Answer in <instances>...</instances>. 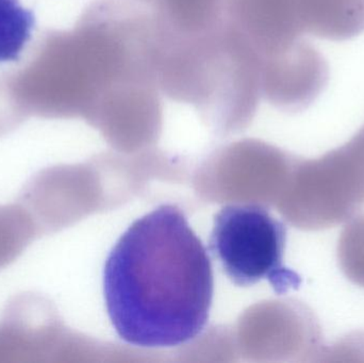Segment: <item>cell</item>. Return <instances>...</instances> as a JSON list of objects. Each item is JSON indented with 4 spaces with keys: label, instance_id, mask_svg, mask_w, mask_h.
Returning <instances> with one entry per match:
<instances>
[{
    "label": "cell",
    "instance_id": "obj_4",
    "mask_svg": "<svg viewBox=\"0 0 364 363\" xmlns=\"http://www.w3.org/2000/svg\"><path fill=\"white\" fill-rule=\"evenodd\" d=\"M363 206L364 126L346 144L305 164L292 219L307 229H328Z\"/></svg>",
    "mask_w": 364,
    "mask_h": 363
},
{
    "label": "cell",
    "instance_id": "obj_2",
    "mask_svg": "<svg viewBox=\"0 0 364 363\" xmlns=\"http://www.w3.org/2000/svg\"><path fill=\"white\" fill-rule=\"evenodd\" d=\"M154 64L160 92L205 113L248 117L261 95L254 51L226 18L198 34H179L155 23Z\"/></svg>",
    "mask_w": 364,
    "mask_h": 363
},
{
    "label": "cell",
    "instance_id": "obj_6",
    "mask_svg": "<svg viewBox=\"0 0 364 363\" xmlns=\"http://www.w3.org/2000/svg\"><path fill=\"white\" fill-rule=\"evenodd\" d=\"M262 98L284 111L305 110L324 91L329 67L307 40L284 55L259 66Z\"/></svg>",
    "mask_w": 364,
    "mask_h": 363
},
{
    "label": "cell",
    "instance_id": "obj_5",
    "mask_svg": "<svg viewBox=\"0 0 364 363\" xmlns=\"http://www.w3.org/2000/svg\"><path fill=\"white\" fill-rule=\"evenodd\" d=\"M58 320L46 296L11 298L0 318V363L46 362L57 355Z\"/></svg>",
    "mask_w": 364,
    "mask_h": 363
},
{
    "label": "cell",
    "instance_id": "obj_1",
    "mask_svg": "<svg viewBox=\"0 0 364 363\" xmlns=\"http://www.w3.org/2000/svg\"><path fill=\"white\" fill-rule=\"evenodd\" d=\"M102 287L122 340L144 349L181 347L207 326L213 271L181 209L162 205L122 234L105 264Z\"/></svg>",
    "mask_w": 364,
    "mask_h": 363
},
{
    "label": "cell",
    "instance_id": "obj_3",
    "mask_svg": "<svg viewBox=\"0 0 364 363\" xmlns=\"http://www.w3.org/2000/svg\"><path fill=\"white\" fill-rule=\"evenodd\" d=\"M286 227L258 204L223 207L214 219L209 249L235 285L250 287L269 281L277 293L299 285L284 264Z\"/></svg>",
    "mask_w": 364,
    "mask_h": 363
},
{
    "label": "cell",
    "instance_id": "obj_9",
    "mask_svg": "<svg viewBox=\"0 0 364 363\" xmlns=\"http://www.w3.org/2000/svg\"><path fill=\"white\" fill-rule=\"evenodd\" d=\"M36 238V225L18 202L0 205V270L13 264Z\"/></svg>",
    "mask_w": 364,
    "mask_h": 363
},
{
    "label": "cell",
    "instance_id": "obj_10",
    "mask_svg": "<svg viewBox=\"0 0 364 363\" xmlns=\"http://www.w3.org/2000/svg\"><path fill=\"white\" fill-rule=\"evenodd\" d=\"M34 26L33 12L19 0H0V63L19 59Z\"/></svg>",
    "mask_w": 364,
    "mask_h": 363
},
{
    "label": "cell",
    "instance_id": "obj_8",
    "mask_svg": "<svg viewBox=\"0 0 364 363\" xmlns=\"http://www.w3.org/2000/svg\"><path fill=\"white\" fill-rule=\"evenodd\" d=\"M151 10L159 27L179 34L213 29L225 18V0H134Z\"/></svg>",
    "mask_w": 364,
    "mask_h": 363
},
{
    "label": "cell",
    "instance_id": "obj_7",
    "mask_svg": "<svg viewBox=\"0 0 364 363\" xmlns=\"http://www.w3.org/2000/svg\"><path fill=\"white\" fill-rule=\"evenodd\" d=\"M291 33L341 40L364 32V0H273Z\"/></svg>",
    "mask_w": 364,
    "mask_h": 363
},
{
    "label": "cell",
    "instance_id": "obj_11",
    "mask_svg": "<svg viewBox=\"0 0 364 363\" xmlns=\"http://www.w3.org/2000/svg\"><path fill=\"white\" fill-rule=\"evenodd\" d=\"M337 255L344 276L364 289V215H355L344 226Z\"/></svg>",
    "mask_w": 364,
    "mask_h": 363
}]
</instances>
